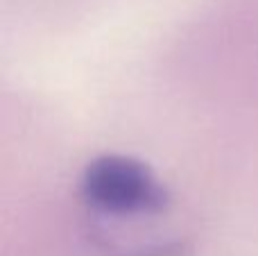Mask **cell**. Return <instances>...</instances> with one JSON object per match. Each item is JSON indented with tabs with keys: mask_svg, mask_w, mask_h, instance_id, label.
Instances as JSON below:
<instances>
[{
	"mask_svg": "<svg viewBox=\"0 0 258 256\" xmlns=\"http://www.w3.org/2000/svg\"><path fill=\"white\" fill-rule=\"evenodd\" d=\"M80 195L93 211L116 218H138L163 213L170 198L145 163L107 154L84 168Z\"/></svg>",
	"mask_w": 258,
	"mask_h": 256,
	"instance_id": "obj_1",
	"label": "cell"
}]
</instances>
